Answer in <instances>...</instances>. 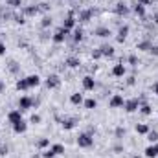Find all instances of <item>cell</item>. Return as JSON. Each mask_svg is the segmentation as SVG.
Returning <instances> with one entry per match:
<instances>
[{"label": "cell", "instance_id": "d4e9b609", "mask_svg": "<svg viewBox=\"0 0 158 158\" xmlns=\"http://www.w3.org/2000/svg\"><path fill=\"white\" fill-rule=\"evenodd\" d=\"M134 13H136V15H143V13H145L143 6H142V4H136V6H134Z\"/></svg>", "mask_w": 158, "mask_h": 158}, {"label": "cell", "instance_id": "7c38bea8", "mask_svg": "<svg viewBox=\"0 0 158 158\" xmlns=\"http://www.w3.org/2000/svg\"><path fill=\"white\" fill-rule=\"evenodd\" d=\"M74 24H76V19H74V15H70V17L64 20V26H63V28H66V30L70 31V30L74 28Z\"/></svg>", "mask_w": 158, "mask_h": 158}, {"label": "cell", "instance_id": "8992f818", "mask_svg": "<svg viewBox=\"0 0 158 158\" xmlns=\"http://www.w3.org/2000/svg\"><path fill=\"white\" fill-rule=\"evenodd\" d=\"M110 107L112 109H118V107H123V98L119 96V94H116L112 99H110Z\"/></svg>", "mask_w": 158, "mask_h": 158}, {"label": "cell", "instance_id": "8d00e7d4", "mask_svg": "<svg viewBox=\"0 0 158 158\" xmlns=\"http://www.w3.org/2000/svg\"><path fill=\"white\" fill-rule=\"evenodd\" d=\"M149 52H151V53H155V55H158V46H151V48H149Z\"/></svg>", "mask_w": 158, "mask_h": 158}, {"label": "cell", "instance_id": "7a4b0ae2", "mask_svg": "<svg viewBox=\"0 0 158 158\" xmlns=\"http://www.w3.org/2000/svg\"><path fill=\"white\" fill-rule=\"evenodd\" d=\"M123 105H125V110H127V112H134V110H138L140 101H138V99H129V101L123 103Z\"/></svg>", "mask_w": 158, "mask_h": 158}, {"label": "cell", "instance_id": "e575fe53", "mask_svg": "<svg viewBox=\"0 0 158 158\" xmlns=\"http://www.w3.org/2000/svg\"><path fill=\"white\" fill-rule=\"evenodd\" d=\"M92 57H94V59H99V57H101V52H99V50L92 52Z\"/></svg>", "mask_w": 158, "mask_h": 158}, {"label": "cell", "instance_id": "ee69618b", "mask_svg": "<svg viewBox=\"0 0 158 158\" xmlns=\"http://www.w3.org/2000/svg\"><path fill=\"white\" fill-rule=\"evenodd\" d=\"M123 134H125V131H123V129H118V131H116V136H123Z\"/></svg>", "mask_w": 158, "mask_h": 158}, {"label": "cell", "instance_id": "5b68a950", "mask_svg": "<svg viewBox=\"0 0 158 158\" xmlns=\"http://www.w3.org/2000/svg\"><path fill=\"white\" fill-rule=\"evenodd\" d=\"M145 156H147V158L158 156V145H156V143H155V145H149V147L145 149Z\"/></svg>", "mask_w": 158, "mask_h": 158}, {"label": "cell", "instance_id": "9a60e30c", "mask_svg": "<svg viewBox=\"0 0 158 158\" xmlns=\"http://www.w3.org/2000/svg\"><path fill=\"white\" fill-rule=\"evenodd\" d=\"M70 101H72L74 105H81V103H83V96H81L79 92H76V94H72V98H70Z\"/></svg>", "mask_w": 158, "mask_h": 158}, {"label": "cell", "instance_id": "1f68e13d", "mask_svg": "<svg viewBox=\"0 0 158 158\" xmlns=\"http://www.w3.org/2000/svg\"><path fill=\"white\" fill-rule=\"evenodd\" d=\"M50 24H52V19H50V17H44V19H42V26H44V28H48Z\"/></svg>", "mask_w": 158, "mask_h": 158}, {"label": "cell", "instance_id": "7bdbcfd3", "mask_svg": "<svg viewBox=\"0 0 158 158\" xmlns=\"http://www.w3.org/2000/svg\"><path fill=\"white\" fill-rule=\"evenodd\" d=\"M39 9H40V11H48V4H40Z\"/></svg>", "mask_w": 158, "mask_h": 158}, {"label": "cell", "instance_id": "f6af8a7d", "mask_svg": "<svg viewBox=\"0 0 158 158\" xmlns=\"http://www.w3.org/2000/svg\"><path fill=\"white\" fill-rule=\"evenodd\" d=\"M155 94H158V83L155 85Z\"/></svg>", "mask_w": 158, "mask_h": 158}, {"label": "cell", "instance_id": "ba28073f", "mask_svg": "<svg viewBox=\"0 0 158 158\" xmlns=\"http://www.w3.org/2000/svg\"><path fill=\"white\" fill-rule=\"evenodd\" d=\"M94 77H90V76H86V77L83 79V86H85V90H92L94 88Z\"/></svg>", "mask_w": 158, "mask_h": 158}, {"label": "cell", "instance_id": "bcb514c9", "mask_svg": "<svg viewBox=\"0 0 158 158\" xmlns=\"http://www.w3.org/2000/svg\"><path fill=\"white\" fill-rule=\"evenodd\" d=\"M155 20H156V22H158V15H156V17H155Z\"/></svg>", "mask_w": 158, "mask_h": 158}, {"label": "cell", "instance_id": "60d3db41", "mask_svg": "<svg viewBox=\"0 0 158 158\" xmlns=\"http://www.w3.org/2000/svg\"><path fill=\"white\" fill-rule=\"evenodd\" d=\"M151 0H136V4H142V6H147Z\"/></svg>", "mask_w": 158, "mask_h": 158}, {"label": "cell", "instance_id": "4dcf8cb0", "mask_svg": "<svg viewBox=\"0 0 158 158\" xmlns=\"http://www.w3.org/2000/svg\"><path fill=\"white\" fill-rule=\"evenodd\" d=\"M83 39V31L81 30H76V33H74V40H81Z\"/></svg>", "mask_w": 158, "mask_h": 158}, {"label": "cell", "instance_id": "7402d4cb", "mask_svg": "<svg viewBox=\"0 0 158 158\" xmlns=\"http://www.w3.org/2000/svg\"><path fill=\"white\" fill-rule=\"evenodd\" d=\"M74 125H76V119H72V118H68V119L63 121V127H64V129H74Z\"/></svg>", "mask_w": 158, "mask_h": 158}, {"label": "cell", "instance_id": "8fae6325", "mask_svg": "<svg viewBox=\"0 0 158 158\" xmlns=\"http://www.w3.org/2000/svg\"><path fill=\"white\" fill-rule=\"evenodd\" d=\"M22 119V116H20V110H13V112H9V121L15 125L17 121H20Z\"/></svg>", "mask_w": 158, "mask_h": 158}, {"label": "cell", "instance_id": "2e32d148", "mask_svg": "<svg viewBox=\"0 0 158 158\" xmlns=\"http://www.w3.org/2000/svg\"><path fill=\"white\" fill-rule=\"evenodd\" d=\"M26 81H28V85H30V86H37V85L40 83L39 76H30V77H26Z\"/></svg>", "mask_w": 158, "mask_h": 158}, {"label": "cell", "instance_id": "e0dca14e", "mask_svg": "<svg viewBox=\"0 0 158 158\" xmlns=\"http://www.w3.org/2000/svg\"><path fill=\"white\" fill-rule=\"evenodd\" d=\"M147 140H149L151 143H156L158 142V132L156 131H149V132H147Z\"/></svg>", "mask_w": 158, "mask_h": 158}, {"label": "cell", "instance_id": "ac0fdd59", "mask_svg": "<svg viewBox=\"0 0 158 158\" xmlns=\"http://www.w3.org/2000/svg\"><path fill=\"white\" fill-rule=\"evenodd\" d=\"M127 33H129V26H123V28L119 30V33H118V40H119V42L127 37Z\"/></svg>", "mask_w": 158, "mask_h": 158}, {"label": "cell", "instance_id": "83f0119b", "mask_svg": "<svg viewBox=\"0 0 158 158\" xmlns=\"http://www.w3.org/2000/svg\"><path fill=\"white\" fill-rule=\"evenodd\" d=\"M96 105H98L96 99H86V101H85V107H86V109H96Z\"/></svg>", "mask_w": 158, "mask_h": 158}, {"label": "cell", "instance_id": "4fadbf2b", "mask_svg": "<svg viewBox=\"0 0 158 158\" xmlns=\"http://www.w3.org/2000/svg\"><path fill=\"white\" fill-rule=\"evenodd\" d=\"M112 74L118 76V77H121V76L125 74V66H123V64H116V66L112 68Z\"/></svg>", "mask_w": 158, "mask_h": 158}, {"label": "cell", "instance_id": "52a82bcc", "mask_svg": "<svg viewBox=\"0 0 158 158\" xmlns=\"http://www.w3.org/2000/svg\"><path fill=\"white\" fill-rule=\"evenodd\" d=\"M19 107H20V110H26V109H30L31 107V99L30 98H20V101H19Z\"/></svg>", "mask_w": 158, "mask_h": 158}, {"label": "cell", "instance_id": "7dc6e473", "mask_svg": "<svg viewBox=\"0 0 158 158\" xmlns=\"http://www.w3.org/2000/svg\"><path fill=\"white\" fill-rule=\"evenodd\" d=\"M33 158H39V156H33Z\"/></svg>", "mask_w": 158, "mask_h": 158}, {"label": "cell", "instance_id": "d6986e66", "mask_svg": "<svg viewBox=\"0 0 158 158\" xmlns=\"http://www.w3.org/2000/svg\"><path fill=\"white\" fill-rule=\"evenodd\" d=\"M96 33H98V37H109V35H110V31H109L107 28H98Z\"/></svg>", "mask_w": 158, "mask_h": 158}, {"label": "cell", "instance_id": "d590c367", "mask_svg": "<svg viewBox=\"0 0 158 158\" xmlns=\"http://www.w3.org/2000/svg\"><path fill=\"white\" fill-rule=\"evenodd\" d=\"M9 6H20V0H7Z\"/></svg>", "mask_w": 158, "mask_h": 158}, {"label": "cell", "instance_id": "30bf717a", "mask_svg": "<svg viewBox=\"0 0 158 158\" xmlns=\"http://www.w3.org/2000/svg\"><path fill=\"white\" fill-rule=\"evenodd\" d=\"M13 129H15V132H26V129H28V125L20 119V121H17L15 125H13Z\"/></svg>", "mask_w": 158, "mask_h": 158}, {"label": "cell", "instance_id": "6da1fadb", "mask_svg": "<svg viewBox=\"0 0 158 158\" xmlns=\"http://www.w3.org/2000/svg\"><path fill=\"white\" fill-rule=\"evenodd\" d=\"M77 143H79V147H90L94 143V138H92L90 132H85V134H81L77 138Z\"/></svg>", "mask_w": 158, "mask_h": 158}, {"label": "cell", "instance_id": "f1b7e54d", "mask_svg": "<svg viewBox=\"0 0 158 158\" xmlns=\"http://www.w3.org/2000/svg\"><path fill=\"white\" fill-rule=\"evenodd\" d=\"M90 15H92V11H83V13H81V20L86 22V20L90 19Z\"/></svg>", "mask_w": 158, "mask_h": 158}, {"label": "cell", "instance_id": "4316f807", "mask_svg": "<svg viewBox=\"0 0 158 158\" xmlns=\"http://www.w3.org/2000/svg\"><path fill=\"white\" fill-rule=\"evenodd\" d=\"M151 46H153L151 42H140V44H138V50H145V52H149Z\"/></svg>", "mask_w": 158, "mask_h": 158}, {"label": "cell", "instance_id": "ffe728a7", "mask_svg": "<svg viewBox=\"0 0 158 158\" xmlns=\"http://www.w3.org/2000/svg\"><path fill=\"white\" fill-rule=\"evenodd\" d=\"M17 88L19 90H26V88H30V85H28L26 79H20V81H17Z\"/></svg>", "mask_w": 158, "mask_h": 158}, {"label": "cell", "instance_id": "484cf974", "mask_svg": "<svg viewBox=\"0 0 158 158\" xmlns=\"http://www.w3.org/2000/svg\"><path fill=\"white\" fill-rule=\"evenodd\" d=\"M37 11H39V7H35V6H31V7H26V9H24V13H26V15H35Z\"/></svg>", "mask_w": 158, "mask_h": 158}, {"label": "cell", "instance_id": "277c9868", "mask_svg": "<svg viewBox=\"0 0 158 158\" xmlns=\"http://www.w3.org/2000/svg\"><path fill=\"white\" fill-rule=\"evenodd\" d=\"M59 85H61V79L57 76H48V79H46V86L48 88H57Z\"/></svg>", "mask_w": 158, "mask_h": 158}, {"label": "cell", "instance_id": "3957f363", "mask_svg": "<svg viewBox=\"0 0 158 158\" xmlns=\"http://www.w3.org/2000/svg\"><path fill=\"white\" fill-rule=\"evenodd\" d=\"M68 33H70V31H68L66 28H61V30H57V31H55L53 40H55V42H63V40L66 39V35H68Z\"/></svg>", "mask_w": 158, "mask_h": 158}, {"label": "cell", "instance_id": "cb8c5ba5", "mask_svg": "<svg viewBox=\"0 0 158 158\" xmlns=\"http://www.w3.org/2000/svg\"><path fill=\"white\" fill-rule=\"evenodd\" d=\"M116 11H118V15H125V13H127L129 9H127V6H125V4H118Z\"/></svg>", "mask_w": 158, "mask_h": 158}, {"label": "cell", "instance_id": "ab89813d", "mask_svg": "<svg viewBox=\"0 0 158 158\" xmlns=\"http://www.w3.org/2000/svg\"><path fill=\"white\" fill-rule=\"evenodd\" d=\"M53 156H55V155H53L52 151H46V153H44V158H53Z\"/></svg>", "mask_w": 158, "mask_h": 158}, {"label": "cell", "instance_id": "44dd1931", "mask_svg": "<svg viewBox=\"0 0 158 158\" xmlns=\"http://www.w3.org/2000/svg\"><path fill=\"white\" fill-rule=\"evenodd\" d=\"M136 132H140V134H147V132H149V127L143 125V123H140V125H136Z\"/></svg>", "mask_w": 158, "mask_h": 158}, {"label": "cell", "instance_id": "f546056e", "mask_svg": "<svg viewBox=\"0 0 158 158\" xmlns=\"http://www.w3.org/2000/svg\"><path fill=\"white\" fill-rule=\"evenodd\" d=\"M142 112H143L145 116H147V114H151V107H149L147 103H143V105H142Z\"/></svg>", "mask_w": 158, "mask_h": 158}, {"label": "cell", "instance_id": "9c48e42d", "mask_svg": "<svg viewBox=\"0 0 158 158\" xmlns=\"http://www.w3.org/2000/svg\"><path fill=\"white\" fill-rule=\"evenodd\" d=\"M99 52H101V55H109V57H110V55L114 53V48L109 46V44H103V46L99 48Z\"/></svg>", "mask_w": 158, "mask_h": 158}, {"label": "cell", "instance_id": "603a6c76", "mask_svg": "<svg viewBox=\"0 0 158 158\" xmlns=\"http://www.w3.org/2000/svg\"><path fill=\"white\" fill-rule=\"evenodd\" d=\"M66 64H68L70 68H76V66H79V59H76V57H70V59L66 61Z\"/></svg>", "mask_w": 158, "mask_h": 158}, {"label": "cell", "instance_id": "836d02e7", "mask_svg": "<svg viewBox=\"0 0 158 158\" xmlns=\"http://www.w3.org/2000/svg\"><path fill=\"white\" fill-rule=\"evenodd\" d=\"M129 63H131L132 66H136V63H138V59H136L134 55H131V57H129Z\"/></svg>", "mask_w": 158, "mask_h": 158}, {"label": "cell", "instance_id": "b9f144b4", "mask_svg": "<svg viewBox=\"0 0 158 158\" xmlns=\"http://www.w3.org/2000/svg\"><path fill=\"white\" fill-rule=\"evenodd\" d=\"M6 53V46H4V42H0V55H4Z\"/></svg>", "mask_w": 158, "mask_h": 158}, {"label": "cell", "instance_id": "d6a6232c", "mask_svg": "<svg viewBox=\"0 0 158 158\" xmlns=\"http://www.w3.org/2000/svg\"><path fill=\"white\" fill-rule=\"evenodd\" d=\"M31 123H40V116L39 114H33V116H31Z\"/></svg>", "mask_w": 158, "mask_h": 158}, {"label": "cell", "instance_id": "5bb4252c", "mask_svg": "<svg viewBox=\"0 0 158 158\" xmlns=\"http://www.w3.org/2000/svg\"><path fill=\"white\" fill-rule=\"evenodd\" d=\"M53 155H63L64 153V147L61 145V143H55V145H52V149H50Z\"/></svg>", "mask_w": 158, "mask_h": 158}, {"label": "cell", "instance_id": "f35d334b", "mask_svg": "<svg viewBox=\"0 0 158 158\" xmlns=\"http://www.w3.org/2000/svg\"><path fill=\"white\" fill-rule=\"evenodd\" d=\"M48 143H50V142H48V140H40V142H39V147H46V145H48Z\"/></svg>", "mask_w": 158, "mask_h": 158}, {"label": "cell", "instance_id": "74e56055", "mask_svg": "<svg viewBox=\"0 0 158 158\" xmlns=\"http://www.w3.org/2000/svg\"><path fill=\"white\" fill-rule=\"evenodd\" d=\"M6 153H7V147H6V145H0V155H2V156H4V155H6Z\"/></svg>", "mask_w": 158, "mask_h": 158}]
</instances>
